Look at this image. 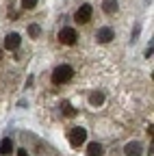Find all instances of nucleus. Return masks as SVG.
<instances>
[{"mask_svg":"<svg viewBox=\"0 0 154 156\" xmlns=\"http://www.w3.org/2000/svg\"><path fill=\"white\" fill-rule=\"evenodd\" d=\"M74 76V69L70 65H59L54 72H52V83L54 85H63V83H70Z\"/></svg>","mask_w":154,"mask_h":156,"instance_id":"obj_1","label":"nucleus"},{"mask_svg":"<svg viewBox=\"0 0 154 156\" xmlns=\"http://www.w3.org/2000/svg\"><path fill=\"white\" fill-rule=\"evenodd\" d=\"M59 41L65 44V46H74L76 41H78V35H76L74 28L65 26V28H61V33H59Z\"/></svg>","mask_w":154,"mask_h":156,"instance_id":"obj_2","label":"nucleus"},{"mask_svg":"<svg viewBox=\"0 0 154 156\" xmlns=\"http://www.w3.org/2000/svg\"><path fill=\"white\" fill-rule=\"evenodd\" d=\"M85 139H87V130L81 128V126H76V128L72 130V134H70V143H72L74 147H81V145L85 143Z\"/></svg>","mask_w":154,"mask_h":156,"instance_id":"obj_3","label":"nucleus"},{"mask_svg":"<svg viewBox=\"0 0 154 156\" xmlns=\"http://www.w3.org/2000/svg\"><path fill=\"white\" fill-rule=\"evenodd\" d=\"M91 13H93V9H91V5H81L78 7V11H76L74 13V20H76V22H78V24H85V22H89V20H91Z\"/></svg>","mask_w":154,"mask_h":156,"instance_id":"obj_4","label":"nucleus"},{"mask_svg":"<svg viewBox=\"0 0 154 156\" xmlns=\"http://www.w3.org/2000/svg\"><path fill=\"white\" fill-rule=\"evenodd\" d=\"M95 39H98L100 44H109V41H113V30H111L109 26H102V28H98Z\"/></svg>","mask_w":154,"mask_h":156,"instance_id":"obj_5","label":"nucleus"},{"mask_svg":"<svg viewBox=\"0 0 154 156\" xmlns=\"http://www.w3.org/2000/svg\"><path fill=\"white\" fill-rule=\"evenodd\" d=\"M5 48L7 50H17V48H20V35H17V33L7 35L5 37Z\"/></svg>","mask_w":154,"mask_h":156,"instance_id":"obj_6","label":"nucleus"},{"mask_svg":"<svg viewBox=\"0 0 154 156\" xmlns=\"http://www.w3.org/2000/svg\"><path fill=\"white\" fill-rule=\"evenodd\" d=\"M124 152H126V156H141V143H137V141H132V143H128L126 147H124Z\"/></svg>","mask_w":154,"mask_h":156,"instance_id":"obj_7","label":"nucleus"},{"mask_svg":"<svg viewBox=\"0 0 154 156\" xmlns=\"http://www.w3.org/2000/svg\"><path fill=\"white\" fill-rule=\"evenodd\" d=\"M87 154H89V156H102V154H104V147H102L100 143H89V145H87Z\"/></svg>","mask_w":154,"mask_h":156,"instance_id":"obj_8","label":"nucleus"},{"mask_svg":"<svg viewBox=\"0 0 154 156\" xmlns=\"http://www.w3.org/2000/svg\"><path fill=\"white\" fill-rule=\"evenodd\" d=\"M11 150H13L11 139H2V143H0V154H2V156H7V154H11Z\"/></svg>","mask_w":154,"mask_h":156,"instance_id":"obj_9","label":"nucleus"},{"mask_svg":"<svg viewBox=\"0 0 154 156\" xmlns=\"http://www.w3.org/2000/svg\"><path fill=\"white\" fill-rule=\"evenodd\" d=\"M102 7H104L106 13H115V11H117V0H104Z\"/></svg>","mask_w":154,"mask_h":156,"instance_id":"obj_10","label":"nucleus"},{"mask_svg":"<svg viewBox=\"0 0 154 156\" xmlns=\"http://www.w3.org/2000/svg\"><path fill=\"white\" fill-rule=\"evenodd\" d=\"M89 102H91L93 106H98V104H102V102H104V93H93V95L89 98Z\"/></svg>","mask_w":154,"mask_h":156,"instance_id":"obj_11","label":"nucleus"},{"mask_svg":"<svg viewBox=\"0 0 154 156\" xmlns=\"http://www.w3.org/2000/svg\"><path fill=\"white\" fill-rule=\"evenodd\" d=\"M22 7L24 9H35L37 7V0H22Z\"/></svg>","mask_w":154,"mask_h":156,"instance_id":"obj_12","label":"nucleus"},{"mask_svg":"<svg viewBox=\"0 0 154 156\" xmlns=\"http://www.w3.org/2000/svg\"><path fill=\"white\" fill-rule=\"evenodd\" d=\"M63 113H65V115H67V117H72V115H74V113H76V111H74V108H72V106H70V104H63Z\"/></svg>","mask_w":154,"mask_h":156,"instance_id":"obj_13","label":"nucleus"},{"mask_svg":"<svg viewBox=\"0 0 154 156\" xmlns=\"http://www.w3.org/2000/svg\"><path fill=\"white\" fill-rule=\"evenodd\" d=\"M28 33H30L33 37H37V35H39V26H37V24H33V26L28 28Z\"/></svg>","mask_w":154,"mask_h":156,"instance_id":"obj_14","label":"nucleus"},{"mask_svg":"<svg viewBox=\"0 0 154 156\" xmlns=\"http://www.w3.org/2000/svg\"><path fill=\"white\" fill-rule=\"evenodd\" d=\"M17 156H28V152H26V150H20V152H17Z\"/></svg>","mask_w":154,"mask_h":156,"instance_id":"obj_15","label":"nucleus"},{"mask_svg":"<svg viewBox=\"0 0 154 156\" xmlns=\"http://www.w3.org/2000/svg\"><path fill=\"white\" fill-rule=\"evenodd\" d=\"M0 58H2V54H0Z\"/></svg>","mask_w":154,"mask_h":156,"instance_id":"obj_16","label":"nucleus"}]
</instances>
